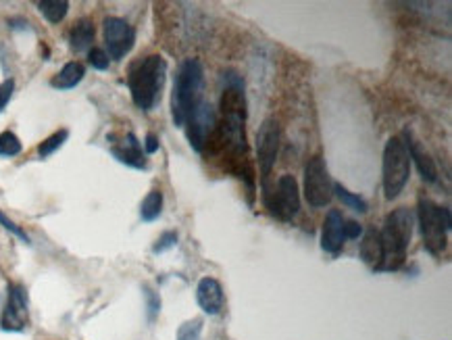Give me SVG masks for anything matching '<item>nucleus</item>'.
Segmentation results:
<instances>
[{
    "instance_id": "nucleus-20",
    "label": "nucleus",
    "mask_w": 452,
    "mask_h": 340,
    "mask_svg": "<svg viewBox=\"0 0 452 340\" xmlns=\"http://www.w3.org/2000/svg\"><path fill=\"white\" fill-rule=\"evenodd\" d=\"M160 213H163V192L154 188L146 194V198L140 205V217H142V221L151 223L160 217Z\"/></svg>"
},
{
    "instance_id": "nucleus-21",
    "label": "nucleus",
    "mask_w": 452,
    "mask_h": 340,
    "mask_svg": "<svg viewBox=\"0 0 452 340\" xmlns=\"http://www.w3.org/2000/svg\"><path fill=\"white\" fill-rule=\"evenodd\" d=\"M333 194L342 200L344 207H348V209H352L356 213H367L369 211V202L363 196H359V194L350 192L348 188H344L342 184H333Z\"/></svg>"
},
{
    "instance_id": "nucleus-10",
    "label": "nucleus",
    "mask_w": 452,
    "mask_h": 340,
    "mask_svg": "<svg viewBox=\"0 0 452 340\" xmlns=\"http://www.w3.org/2000/svg\"><path fill=\"white\" fill-rule=\"evenodd\" d=\"M217 124V115L211 103H206L204 98L196 105V109L192 111V115L186 119V136L190 140V147L196 153H202L204 147L209 145L211 132Z\"/></svg>"
},
{
    "instance_id": "nucleus-27",
    "label": "nucleus",
    "mask_w": 452,
    "mask_h": 340,
    "mask_svg": "<svg viewBox=\"0 0 452 340\" xmlns=\"http://www.w3.org/2000/svg\"><path fill=\"white\" fill-rule=\"evenodd\" d=\"M175 244H177V234H175V232H165V234L156 240V244L152 246V251L158 255V253H165V251L173 249Z\"/></svg>"
},
{
    "instance_id": "nucleus-13",
    "label": "nucleus",
    "mask_w": 452,
    "mask_h": 340,
    "mask_svg": "<svg viewBox=\"0 0 452 340\" xmlns=\"http://www.w3.org/2000/svg\"><path fill=\"white\" fill-rule=\"evenodd\" d=\"M344 217H342V211L338 209H331L327 215H325V221H323V230H321V249L329 255H338L344 246Z\"/></svg>"
},
{
    "instance_id": "nucleus-7",
    "label": "nucleus",
    "mask_w": 452,
    "mask_h": 340,
    "mask_svg": "<svg viewBox=\"0 0 452 340\" xmlns=\"http://www.w3.org/2000/svg\"><path fill=\"white\" fill-rule=\"evenodd\" d=\"M265 198L267 209L271 211V215H276L280 221H292L299 211H301V190H299V182L294 175L284 173L280 175L273 192H269Z\"/></svg>"
},
{
    "instance_id": "nucleus-9",
    "label": "nucleus",
    "mask_w": 452,
    "mask_h": 340,
    "mask_svg": "<svg viewBox=\"0 0 452 340\" xmlns=\"http://www.w3.org/2000/svg\"><path fill=\"white\" fill-rule=\"evenodd\" d=\"M103 31H105V44H107L105 52L109 54V59L121 61L132 52V48L136 44V29L126 19L107 17Z\"/></svg>"
},
{
    "instance_id": "nucleus-15",
    "label": "nucleus",
    "mask_w": 452,
    "mask_h": 340,
    "mask_svg": "<svg viewBox=\"0 0 452 340\" xmlns=\"http://www.w3.org/2000/svg\"><path fill=\"white\" fill-rule=\"evenodd\" d=\"M196 301L206 316L221 313L225 305V297H223V286L219 284V280L209 278V276L202 278L196 286Z\"/></svg>"
},
{
    "instance_id": "nucleus-4",
    "label": "nucleus",
    "mask_w": 452,
    "mask_h": 340,
    "mask_svg": "<svg viewBox=\"0 0 452 340\" xmlns=\"http://www.w3.org/2000/svg\"><path fill=\"white\" fill-rule=\"evenodd\" d=\"M411 155L402 136H392L384 149L382 161V182H384V196L394 200L400 196L405 186L411 177Z\"/></svg>"
},
{
    "instance_id": "nucleus-2",
    "label": "nucleus",
    "mask_w": 452,
    "mask_h": 340,
    "mask_svg": "<svg viewBox=\"0 0 452 340\" xmlns=\"http://www.w3.org/2000/svg\"><path fill=\"white\" fill-rule=\"evenodd\" d=\"M167 80V61L160 54H149L132 63L128 71V88L138 109L152 111L160 101L163 86Z\"/></svg>"
},
{
    "instance_id": "nucleus-29",
    "label": "nucleus",
    "mask_w": 452,
    "mask_h": 340,
    "mask_svg": "<svg viewBox=\"0 0 452 340\" xmlns=\"http://www.w3.org/2000/svg\"><path fill=\"white\" fill-rule=\"evenodd\" d=\"M363 236V226L361 223H356V221H344V238L346 240H356V238H361Z\"/></svg>"
},
{
    "instance_id": "nucleus-24",
    "label": "nucleus",
    "mask_w": 452,
    "mask_h": 340,
    "mask_svg": "<svg viewBox=\"0 0 452 340\" xmlns=\"http://www.w3.org/2000/svg\"><path fill=\"white\" fill-rule=\"evenodd\" d=\"M200 332H202V320L194 318V320H188L179 326L177 340H200Z\"/></svg>"
},
{
    "instance_id": "nucleus-18",
    "label": "nucleus",
    "mask_w": 452,
    "mask_h": 340,
    "mask_svg": "<svg viewBox=\"0 0 452 340\" xmlns=\"http://www.w3.org/2000/svg\"><path fill=\"white\" fill-rule=\"evenodd\" d=\"M94 34H96V29H94L92 19H80V21H75V25L69 31V46L75 52H84L92 46Z\"/></svg>"
},
{
    "instance_id": "nucleus-6",
    "label": "nucleus",
    "mask_w": 452,
    "mask_h": 340,
    "mask_svg": "<svg viewBox=\"0 0 452 340\" xmlns=\"http://www.w3.org/2000/svg\"><path fill=\"white\" fill-rule=\"evenodd\" d=\"M304 198L312 209L327 207L333 198V182L321 155L308 159L304 168Z\"/></svg>"
},
{
    "instance_id": "nucleus-14",
    "label": "nucleus",
    "mask_w": 452,
    "mask_h": 340,
    "mask_svg": "<svg viewBox=\"0 0 452 340\" xmlns=\"http://www.w3.org/2000/svg\"><path fill=\"white\" fill-rule=\"evenodd\" d=\"M405 142H407V149H409V155H411V163L417 165L419 175L423 177L425 184H436L438 182V168H436V161L430 157L428 151H423V147L419 145V140L413 136L411 130H405L402 134Z\"/></svg>"
},
{
    "instance_id": "nucleus-16",
    "label": "nucleus",
    "mask_w": 452,
    "mask_h": 340,
    "mask_svg": "<svg viewBox=\"0 0 452 340\" xmlns=\"http://www.w3.org/2000/svg\"><path fill=\"white\" fill-rule=\"evenodd\" d=\"M361 259L371 269H375V272L379 269V263H382V238H379V230L369 228L363 234V240H361Z\"/></svg>"
},
{
    "instance_id": "nucleus-23",
    "label": "nucleus",
    "mask_w": 452,
    "mask_h": 340,
    "mask_svg": "<svg viewBox=\"0 0 452 340\" xmlns=\"http://www.w3.org/2000/svg\"><path fill=\"white\" fill-rule=\"evenodd\" d=\"M21 140L13 132H2L0 134V157H15L21 153Z\"/></svg>"
},
{
    "instance_id": "nucleus-22",
    "label": "nucleus",
    "mask_w": 452,
    "mask_h": 340,
    "mask_svg": "<svg viewBox=\"0 0 452 340\" xmlns=\"http://www.w3.org/2000/svg\"><path fill=\"white\" fill-rule=\"evenodd\" d=\"M67 138H69V130H59V132H54V134L48 136L44 142H40V147H38V155H40L42 159L50 157L54 151H59V149L67 142Z\"/></svg>"
},
{
    "instance_id": "nucleus-25",
    "label": "nucleus",
    "mask_w": 452,
    "mask_h": 340,
    "mask_svg": "<svg viewBox=\"0 0 452 340\" xmlns=\"http://www.w3.org/2000/svg\"><path fill=\"white\" fill-rule=\"evenodd\" d=\"M88 63H90L94 69H98V71H107L109 65H111V59H109V54H107L103 48H90V52H88Z\"/></svg>"
},
{
    "instance_id": "nucleus-12",
    "label": "nucleus",
    "mask_w": 452,
    "mask_h": 340,
    "mask_svg": "<svg viewBox=\"0 0 452 340\" xmlns=\"http://www.w3.org/2000/svg\"><path fill=\"white\" fill-rule=\"evenodd\" d=\"M111 155L119 163H123L128 168H134V170H146L149 168L144 149H142V145H140V140L136 138L134 132H128L117 145H113L111 147Z\"/></svg>"
},
{
    "instance_id": "nucleus-26",
    "label": "nucleus",
    "mask_w": 452,
    "mask_h": 340,
    "mask_svg": "<svg viewBox=\"0 0 452 340\" xmlns=\"http://www.w3.org/2000/svg\"><path fill=\"white\" fill-rule=\"evenodd\" d=\"M0 226H2L4 230H8V232H10L13 236H17V238H19L21 242L29 244V236H27V234H25V232H23V230H21V228H19V226H17V223L13 221V219H8V217H6V215L2 213V211H0Z\"/></svg>"
},
{
    "instance_id": "nucleus-5",
    "label": "nucleus",
    "mask_w": 452,
    "mask_h": 340,
    "mask_svg": "<svg viewBox=\"0 0 452 340\" xmlns=\"http://www.w3.org/2000/svg\"><path fill=\"white\" fill-rule=\"evenodd\" d=\"M417 219L421 226L423 244L430 255L438 257L446 249L449 232H451V213L446 207L436 205L432 198L419 194L417 198Z\"/></svg>"
},
{
    "instance_id": "nucleus-17",
    "label": "nucleus",
    "mask_w": 452,
    "mask_h": 340,
    "mask_svg": "<svg viewBox=\"0 0 452 340\" xmlns=\"http://www.w3.org/2000/svg\"><path fill=\"white\" fill-rule=\"evenodd\" d=\"M86 75V67L80 61H69L67 65H63V69L50 80V86L56 90H71L75 88Z\"/></svg>"
},
{
    "instance_id": "nucleus-30",
    "label": "nucleus",
    "mask_w": 452,
    "mask_h": 340,
    "mask_svg": "<svg viewBox=\"0 0 452 340\" xmlns=\"http://www.w3.org/2000/svg\"><path fill=\"white\" fill-rule=\"evenodd\" d=\"M146 301H149V318L154 320L156 313L160 311V299H158V295H156L154 290L146 288Z\"/></svg>"
},
{
    "instance_id": "nucleus-19",
    "label": "nucleus",
    "mask_w": 452,
    "mask_h": 340,
    "mask_svg": "<svg viewBox=\"0 0 452 340\" xmlns=\"http://www.w3.org/2000/svg\"><path fill=\"white\" fill-rule=\"evenodd\" d=\"M38 8L40 13L44 15V19L48 23H61L67 13H69V2L67 0H40L38 2Z\"/></svg>"
},
{
    "instance_id": "nucleus-1",
    "label": "nucleus",
    "mask_w": 452,
    "mask_h": 340,
    "mask_svg": "<svg viewBox=\"0 0 452 340\" xmlns=\"http://www.w3.org/2000/svg\"><path fill=\"white\" fill-rule=\"evenodd\" d=\"M415 215L407 207H398L388 213L384 228L379 230L382 238V263L377 272H398L407 261V251L413 238Z\"/></svg>"
},
{
    "instance_id": "nucleus-3",
    "label": "nucleus",
    "mask_w": 452,
    "mask_h": 340,
    "mask_svg": "<svg viewBox=\"0 0 452 340\" xmlns=\"http://www.w3.org/2000/svg\"><path fill=\"white\" fill-rule=\"evenodd\" d=\"M202 84H204L202 63L198 59H186L177 69L173 94H171V117L177 128H183L186 119L202 101Z\"/></svg>"
},
{
    "instance_id": "nucleus-8",
    "label": "nucleus",
    "mask_w": 452,
    "mask_h": 340,
    "mask_svg": "<svg viewBox=\"0 0 452 340\" xmlns=\"http://www.w3.org/2000/svg\"><path fill=\"white\" fill-rule=\"evenodd\" d=\"M278 155H280V124L273 117H269L263 121L257 134V163L261 171L263 192L269 190V175L276 168Z\"/></svg>"
},
{
    "instance_id": "nucleus-31",
    "label": "nucleus",
    "mask_w": 452,
    "mask_h": 340,
    "mask_svg": "<svg viewBox=\"0 0 452 340\" xmlns=\"http://www.w3.org/2000/svg\"><path fill=\"white\" fill-rule=\"evenodd\" d=\"M158 151V136L149 132L146 134V140H144V155H154Z\"/></svg>"
},
{
    "instance_id": "nucleus-28",
    "label": "nucleus",
    "mask_w": 452,
    "mask_h": 340,
    "mask_svg": "<svg viewBox=\"0 0 452 340\" xmlns=\"http://www.w3.org/2000/svg\"><path fill=\"white\" fill-rule=\"evenodd\" d=\"M13 92H15V80H13V77H6V80L0 84V113L6 109V105H8Z\"/></svg>"
},
{
    "instance_id": "nucleus-11",
    "label": "nucleus",
    "mask_w": 452,
    "mask_h": 340,
    "mask_svg": "<svg viewBox=\"0 0 452 340\" xmlns=\"http://www.w3.org/2000/svg\"><path fill=\"white\" fill-rule=\"evenodd\" d=\"M27 320H29V311H27L25 288L19 284H10L6 305H4V311L0 318V328L6 332H21L27 326Z\"/></svg>"
}]
</instances>
